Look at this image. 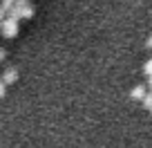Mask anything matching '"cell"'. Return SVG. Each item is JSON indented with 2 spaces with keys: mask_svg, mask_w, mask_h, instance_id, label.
<instances>
[{
  "mask_svg": "<svg viewBox=\"0 0 152 148\" xmlns=\"http://www.w3.org/2000/svg\"><path fill=\"white\" fill-rule=\"evenodd\" d=\"M9 16H16L18 20L31 18V16H34V7L29 5V0H16L14 5L9 7Z\"/></svg>",
  "mask_w": 152,
  "mask_h": 148,
  "instance_id": "obj_1",
  "label": "cell"
},
{
  "mask_svg": "<svg viewBox=\"0 0 152 148\" xmlns=\"http://www.w3.org/2000/svg\"><path fill=\"white\" fill-rule=\"evenodd\" d=\"M0 32H2L5 38H14L16 34H18V18L16 16H7L2 20V25H0Z\"/></svg>",
  "mask_w": 152,
  "mask_h": 148,
  "instance_id": "obj_2",
  "label": "cell"
},
{
  "mask_svg": "<svg viewBox=\"0 0 152 148\" xmlns=\"http://www.w3.org/2000/svg\"><path fill=\"white\" fill-rule=\"evenodd\" d=\"M145 94H148V88L145 85H134L132 92H130V96H132L134 101H143V99H145Z\"/></svg>",
  "mask_w": 152,
  "mask_h": 148,
  "instance_id": "obj_3",
  "label": "cell"
},
{
  "mask_svg": "<svg viewBox=\"0 0 152 148\" xmlns=\"http://www.w3.org/2000/svg\"><path fill=\"white\" fill-rule=\"evenodd\" d=\"M16 79H18V72H16V67H9V70L2 72V81L9 85V83H16Z\"/></svg>",
  "mask_w": 152,
  "mask_h": 148,
  "instance_id": "obj_4",
  "label": "cell"
},
{
  "mask_svg": "<svg viewBox=\"0 0 152 148\" xmlns=\"http://www.w3.org/2000/svg\"><path fill=\"white\" fill-rule=\"evenodd\" d=\"M143 74H145V77H148V79H150V77H152V58H150V61H148V63H145V65H143Z\"/></svg>",
  "mask_w": 152,
  "mask_h": 148,
  "instance_id": "obj_5",
  "label": "cell"
},
{
  "mask_svg": "<svg viewBox=\"0 0 152 148\" xmlns=\"http://www.w3.org/2000/svg\"><path fill=\"white\" fill-rule=\"evenodd\" d=\"M143 105H145V108L152 112V92H148V94H145V99H143Z\"/></svg>",
  "mask_w": 152,
  "mask_h": 148,
  "instance_id": "obj_6",
  "label": "cell"
},
{
  "mask_svg": "<svg viewBox=\"0 0 152 148\" xmlns=\"http://www.w3.org/2000/svg\"><path fill=\"white\" fill-rule=\"evenodd\" d=\"M5 88H7V83L2 81V77H0V99H2V96H5Z\"/></svg>",
  "mask_w": 152,
  "mask_h": 148,
  "instance_id": "obj_7",
  "label": "cell"
},
{
  "mask_svg": "<svg viewBox=\"0 0 152 148\" xmlns=\"http://www.w3.org/2000/svg\"><path fill=\"white\" fill-rule=\"evenodd\" d=\"M5 58H7V49H5V47H0V63L5 61Z\"/></svg>",
  "mask_w": 152,
  "mask_h": 148,
  "instance_id": "obj_8",
  "label": "cell"
},
{
  "mask_svg": "<svg viewBox=\"0 0 152 148\" xmlns=\"http://www.w3.org/2000/svg\"><path fill=\"white\" fill-rule=\"evenodd\" d=\"M145 47H148V49H152V34L148 36V40H145Z\"/></svg>",
  "mask_w": 152,
  "mask_h": 148,
  "instance_id": "obj_9",
  "label": "cell"
},
{
  "mask_svg": "<svg viewBox=\"0 0 152 148\" xmlns=\"http://www.w3.org/2000/svg\"><path fill=\"white\" fill-rule=\"evenodd\" d=\"M148 88H150V92H152V77H150V83H148Z\"/></svg>",
  "mask_w": 152,
  "mask_h": 148,
  "instance_id": "obj_10",
  "label": "cell"
}]
</instances>
